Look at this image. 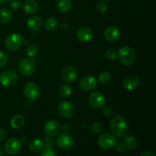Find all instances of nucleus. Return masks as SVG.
<instances>
[{
  "mask_svg": "<svg viewBox=\"0 0 156 156\" xmlns=\"http://www.w3.org/2000/svg\"><path fill=\"white\" fill-rule=\"evenodd\" d=\"M44 143L46 148H51L52 146H54V140L51 137H46L45 142Z\"/></svg>",
  "mask_w": 156,
  "mask_h": 156,
  "instance_id": "obj_36",
  "label": "nucleus"
},
{
  "mask_svg": "<svg viewBox=\"0 0 156 156\" xmlns=\"http://www.w3.org/2000/svg\"><path fill=\"white\" fill-rule=\"evenodd\" d=\"M12 14L10 10L8 9H0V23L1 24H7L12 20Z\"/></svg>",
  "mask_w": 156,
  "mask_h": 156,
  "instance_id": "obj_24",
  "label": "nucleus"
},
{
  "mask_svg": "<svg viewBox=\"0 0 156 156\" xmlns=\"http://www.w3.org/2000/svg\"><path fill=\"white\" fill-rule=\"evenodd\" d=\"M41 156H57L54 150L51 148H45L41 152Z\"/></svg>",
  "mask_w": 156,
  "mask_h": 156,
  "instance_id": "obj_34",
  "label": "nucleus"
},
{
  "mask_svg": "<svg viewBox=\"0 0 156 156\" xmlns=\"http://www.w3.org/2000/svg\"><path fill=\"white\" fill-rule=\"evenodd\" d=\"M39 9L38 3L34 0H27L23 5V10L27 15L35 14Z\"/></svg>",
  "mask_w": 156,
  "mask_h": 156,
  "instance_id": "obj_19",
  "label": "nucleus"
},
{
  "mask_svg": "<svg viewBox=\"0 0 156 156\" xmlns=\"http://www.w3.org/2000/svg\"><path fill=\"white\" fill-rule=\"evenodd\" d=\"M71 0H57L56 1V8L62 13H66L69 12L72 9Z\"/></svg>",
  "mask_w": 156,
  "mask_h": 156,
  "instance_id": "obj_20",
  "label": "nucleus"
},
{
  "mask_svg": "<svg viewBox=\"0 0 156 156\" xmlns=\"http://www.w3.org/2000/svg\"><path fill=\"white\" fill-rule=\"evenodd\" d=\"M7 137V132L5 129L0 128V142L4 141Z\"/></svg>",
  "mask_w": 156,
  "mask_h": 156,
  "instance_id": "obj_38",
  "label": "nucleus"
},
{
  "mask_svg": "<svg viewBox=\"0 0 156 156\" xmlns=\"http://www.w3.org/2000/svg\"><path fill=\"white\" fill-rule=\"evenodd\" d=\"M104 2H107V1H110V0H103Z\"/></svg>",
  "mask_w": 156,
  "mask_h": 156,
  "instance_id": "obj_44",
  "label": "nucleus"
},
{
  "mask_svg": "<svg viewBox=\"0 0 156 156\" xmlns=\"http://www.w3.org/2000/svg\"><path fill=\"white\" fill-rule=\"evenodd\" d=\"M66 156H72V155H66Z\"/></svg>",
  "mask_w": 156,
  "mask_h": 156,
  "instance_id": "obj_45",
  "label": "nucleus"
},
{
  "mask_svg": "<svg viewBox=\"0 0 156 156\" xmlns=\"http://www.w3.org/2000/svg\"><path fill=\"white\" fill-rule=\"evenodd\" d=\"M58 25H59V22L57 20L54 18H50L47 19L44 22V27L48 31H53V30H56L57 28Z\"/></svg>",
  "mask_w": 156,
  "mask_h": 156,
  "instance_id": "obj_25",
  "label": "nucleus"
},
{
  "mask_svg": "<svg viewBox=\"0 0 156 156\" xmlns=\"http://www.w3.org/2000/svg\"><path fill=\"white\" fill-rule=\"evenodd\" d=\"M24 123H25V119L22 115H15L12 117L11 120L10 124L13 129H20L24 126Z\"/></svg>",
  "mask_w": 156,
  "mask_h": 156,
  "instance_id": "obj_21",
  "label": "nucleus"
},
{
  "mask_svg": "<svg viewBox=\"0 0 156 156\" xmlns=\"http://www.w3.org/2000/svg\"><path fill=\"white\" fill-rule=\"evenodd\" d=\"M102 110H103V114H105L106 117H111L114 114V110L111 108V106H104L102 108Z\"/></svg>",
  "mask_w": 156,
  "mask_h": 156,
  "instance_id": "obj_35",
  "label": "nucleus"
},
{
  "mask_svg": "<svg viewBox=\"0 0 156 156\" xmlns=\"http://www.w3.org/2000/svg\"><path fill=\"white\" fill-rule=\"evenodd\" d=\"M120 36V30L116 26H110L104 32L105 39L108 42H114Z\"/></svg>",
  "mask_w": 156,
  "mask_h": 156,
  "instance_id": "obj_17",
  "label": "nucleus"
},
{
  "mask_svg": "<svg viewBox=\"0 0 156 156\" xmlns=\"http://www.w3.org/2000/svg\"><path fill=\"white\" fill-rule=\"evenodd\" d=\"M0 156H3V149L1 146H0Z\"/></svg>",
  "mask_w": 156,
  "mask_h": 156,
  "instance_id": "obj_43",
  "label": "nucleus"
},
{
  "mask_svg": "<svg viewBox=\"0 0 156 156\" xmlns=\"http://www.w3.org/2000/svg\"><path fill=\"white\" fill-rule=\"evenodd\" d=\"M59 27H60V28L62 29V30H67L69 26H68V24H67V23L62 22V23H60V24H59Z\"/></svg>",
  "mask_w": 156,
  "mask_h": 156,
  "instance_id": "obj_41",
  "label": "nucleus"
},
{
  "mask_svg": "<svg viewBox=\"0 0 156 156\" xmlns=\"http://www.w3.org/2000/svg\"><path fill=\"white\" fill-rule=\"evenodd\" d=\"M56 143L62 149H69L73 146V138L67 133H63L58 136Z\"/></svg>",
  "mask_w": 156,
  "mask_h": 156,
  "instance_id": "obj_14",
  "label": "nucleus"
},
{
  "mask_svg": "<svg viewBox=\"0 0 156 156\" xmlns=\"http://www.w3.org/2000/svg\"><path fill=\"white\" fill-rule=\"evenodd\" d=\"M97 85L98 83L95 78L89 75L83 76L79 81V86L81 89L85 91H93L97 88Z\"/></svg>",
  "mask_w": 156,
  "mask_h": 156,
  "instance_id": "obj_11",
  "label": "nucleus"
},
{
  "mask_svg": "<svg viewBox=\"0 0 156 156\" xmlns=\"http://www.w3.org/2000/svg\"><path fill=\"white\" fill-rule=\"evenodd\" d=\"M78 77V71L73 66H66L62 69V78L66 83H73Z\"/></svg>",
  "mask_w": 156,
  "mask_h": 156,
  "instance_id": "obj_12",
  "label": "nucleus"
},
{
  "mask_svg": "<svg viewBox=\"0 0 156 156\" xmlns=\"http://www.w3.org/2000/svg\"><path fill=\"white\" fill-rule=\"evenodd\" d=\"M91 130L94 133H100L103 130V126H102L101 123H98V122H94L91 125Z\"/></svg>",
  "mask_w": 156,
  "mask_h": 156,
  "instance_id": "obj_31",
  "label": "nucleus"
},
{
  "mask_svg": "<svg viewBox=\"0 0 156 156\" xmlns=\"http://www.w3.org/2000/svg\"><path fill=\"white\" fill-rule=\"evenodd\" d=\"M123 145L128 150H133L137 146V141L135 137L132 136H126L123 139Z\"/></svg>",
  "mask_w": 156,
  "mask_h": 156,
  "instance_id": "obj_23",
  "label": "nucleus"
},
{
  "mask_svg": "<svg viewBox=\"0 0 156 156\" xmlns=\"http://www.w3.org/2000/svg\"><path fill=\"white\" fill-rule=\"evenodd\" d=\"M24 94L29 100H36L40 97L41 89L34 82H27L24 87Z\"/></svg>",
  "mask_w": 156,
  "mask_h": 156,
  "instance_id": "obj_8",
  "label": "nucleus"
},
{
  "mask_svg": "<svg viewBox=\"0 0 156 156\" xmlns=\"http://www.w3.org/2000/svg\"><path fill=\"white\" fill-rule=\"evenodd\" d=\"M140 85V79L136 75H129L123 79V88L127 91H133L136 89Z\"/></svg>",
  "mask_w": 156,
  "mask_h": 156,
  "instance_id": "obj_13",
  "label": "nucleus"
},
{
  "mask_svg": "<svg viewBox=\"0 0 156 156\" xmlns=\"http://www.w3.org/2000/svg\"><path fill=\"white\" fill-rule=\"evenodd\" d=\"M88 102L91 107L94 109H102L106 103V99L104 94L99 91L92 92L88 97Z\"/></svg>",
  "mask_w": 156,
  "mask_h": 156,
  "instance_id": "obj_6",
  "label": "nucleus"
},
{
  "mask_svg": "<svg viewBox=\"0 0 156 156\" xmlns=\"http://www.w3.org/2000/svg\"><path fill=\"white\" fill-rule=\"evenodd\" d=\"M70 129H71V126L69 123H64L62 126H61V129L63 131V133H69V132Z\"/></svg>",
  "mask_w": 156,
  "mask_h": 156,
  "instance_id": "obj_39",
  "label": "nucleus"
},
{
  "mask_svg": "<svg viewBox=\"0 0 156 156\" xmlns=\"http://www.w3.org/2000/svg\"><path fill=\"white\" fill-rule=\"evenodd\" d=\"M95 9L98 13H105L107 11V9H108V5L105 3V2L101 1L97 3Z\"/></svg>",
  "mask_w": 156,
  "mask_h": 156,
  "instance_id": "obj_30",
  "label": "nucleus"
},
{
  "mask_svg": "<svg viewBox=\"0 0 156 156\" xmlns=\"http://www.w3.org/2000/svg\"><path fill=\"white\" fill-rule=\"evenodd\" d=\"M76 37L80 42L88 43L92 40L93 32L89 27H80L76 32Z\"/></svg>",
  "mask_w": 156,
  "mask_h": 156,
  "instance_id": "obj_16",
  "label": "nucleus"
},
{
  "mask_svg": "<svg viewBox=\"0 0 156 156\" xmlns=\"http://www.w3.org/2000/svg\"><path fill=\"white\" fill-rule=\"evenodd\" d=\"M59 94L62 97H69L72 94V88L68 84H63L59 88Z\"/></svg>",
  "mask_w": 156,
  "mask_h": 156,
  "instance_id": "obj_26",
  "label": "nucleus"
},
{
  "mask_svg": "<svg viewBox=\"0 0 156 156\" xmlns=\"http://www.w3.org/2000/svg\"><path fill=\"white\" fill-rule=\"evenodd\" d=\"M117 57L123 65L130 66L136 59V53L133 49L128 46L122 47L117 52Z\"/></svg>",
  "mask_w": 156,
  "mask_h": 156,
  "instance_id": "obj_2",
  "label": "nucleus"
},
{
  "mask_svg": "<svg viewBox=\"0 0 156 156\" xmlns=\"http://www.w3.org/2000/svg\"><path fill=\"white\" fill-rule=\"evenodd\" d=\"M21 142L15 137L9 139L5 143V151L9 155H17L21 150Z\"/></svg>",
  "mask_w": 156,
  "mask_h": 156,
  "instance_id": "obj_9",
  "label": "nucleus"
},
{
  "mask_svg": "<svg viewBox=\"0 0 156 156\" xmlns=\"http://www.w3.org/2000/svg\"><path fill=\"white\" fill-rule=\"evenodd\" d=\"M42 19L38 15H33L27 21V26L32 31H37L42 26Z\"/></svg>",
  "mask_w": 156,
  "mask_h": 156,
  "instance_id": "obj_18",
  "label": "nucleus"
},
{
  "mask_svg": "<svg viewBox=\"0 0 156 156\" xmlns=\"http://www.w3.org/2000/svg\"><path fill=\"white\" fill-rule=\"evenodd\" d=\"M26 53H27V56L31 58L36 57L38 55V53H39V49L34 44H31V45L28 46L27 47V49H26Z\"/></svg>",
  "mask_w": 156,
  "mask_h": 156,
  "instance_id": "obj_28",
  "label": "nucleus"
},
{
  "mask_svg": "<svg viewBox=\"0 0 156 156\" xmlns=\"http://www.w3.org/2000/svg\"><path fill=\"white\" fill-rule=\"evenodd\" d=\"M111 79V75L109 72L108 71H102L98 75V82L101 84H107L110 82Z\"/></svg>",
  "mask_w": 156,
  "mask_h": 156,
  "instance_id": "obj_27",
  "label": "nucleus"
},
{
  "mask_svg": "<svg viewBox=\"0 0 156 156\" xmlns=\"http://www.w3.org/2000/svg\"><path fill=\"white\" fill-rule=\"evenodd\" d=\"M44 146V141L39 140V139H35V140H32L31 143H30V150L34 153H38L43 150Z\"/></svg>",
  "mask_w": 156,
  "mask_h": 156,
  "instance_id": "obj_22",
  "label": "nucleus"
},
{
  "mask_svg": "<svg viewBox=\"0 0 156 156\" xmlns=\"http://www.w3.org/2000/svg\"><path fill=\"white\" fill-rule=\"evenodd\" d=\"M21 0H11L10 1V8L14 11H16L21 7Z\"/></svg>",
  "mask_w": 156,
  "mask_h": 156,
  "instance_id": "obj_32",
  "label": "nucleus"
},
{
  "mask_svg": "<svg viewBox=\"0 0 156 156\" xmlns=\"http://www.w3.org/2000/svg\"><path fill=\"white\" fill-rule=\"evenodd\" d=\"M140 156H155V155L152 152L146 151V152H143V153H141V155Z\"/></svg>",
  "mask_w": 156,
  "mask_h": 156,
  "instance_id": "obj_40",
  "label": "nucleus"
},
{
  "mask_svg": "<svg viewBox=\"0 0 156 156\" xmlns=\"http://www.w3.org/2000/svg\"><path fill=\"white\" fill-rule=\"evenodd\" d=\"M8 56L3 51L0 50V68L4 67L8 62Z\"/></svg>",
  "mask_w": 156,
  "mask_h": 156,
  "instance_id": "obj_33",
  "label": "nucleus"
},
{
  "mask_svg": "<svg viewBox=\"0 0 156 156\" xmlns=\"http://www.w3.org/2000/svg\"><path fill=\"white\" fill-rule=\"evenodd\" d=\"M18 70L23 76H32L36 71V62L30 58H24L18 63Z\"/></svg>",
  "mask_w": 156,
  "mask_h": 156,
  "instance_id": "obj_3",
  "label": "nucleus"
},
{
  "mask_svg": "<svg viewBox=\"0 0 156 156\" xmlns=\"http://www.w3.org/2000/svg\"><path fill=\"white\" fill-rule=\"evenodd\" d=\"M58 113L62 117L66 119L70 118L75 113V108L73 104L69 101H62L59 104L57 108Z\"/></svg>",
  "mask_w": 156,
  "mask_h": 156,
  "instance_id": "obj_7",
  "label": "nucleus"
},
{
  "mask_svg": "<svg viewBox=\"0 0 156 156\" xmlns=\"http://www.w3.org/2000/svg\"><path fill=\"white\" fill-rule=\"evenodd\" d=\"M18 81V73L12 69H7L0 74V83L5 87L14 86Z\"/></svg>",
  "mask_w": 156,
  "mask_h": 156,
  "instance_id": "obj_4",
  "label": "nucleus"
},
{
  "mask_svg": "<svg viewBox=\"0 0 156 156\" xmlns=\"http://www.w3.org/2000/svg\"><path fill=\"white\" fill-rule=\"evenodd\" d=\"M114 147H115L117 152H118V153H123L126 149V147L124 146V145L121 144V143H120V144L118 145H115Z\"/></svg>",
  "mask_w": 156,
  "mask_h": 156,
  "instance_id": "obj_37",
  "label": "nucleus"
},
{
  "mask_svg": "<svg viewBox=\"0 0 156 156\" xmlns=\"http://www.w3.org/2000/svg\"><path fill=\"white\" fill-rule=\"evenodd\" d=\"M10 2V0H0V4L1 5H7Z\"/></svg>",
  "mask_w": 156,
  "mask_h": 156,
  "instance_id": "obj_42",
  "label": "nucleus"
},
{
  "mask_svg": "<svg viewBox=\"0 0 156 156\" xmlns=\"http://www.w3.org/2000/svg\"><path fill=\"white\" fill-rule=\"evenodd\" d=\"M116 139L114 135L110 133H104L100 136L98 140V146L103 149H111L115 146Z\"/></svg>",
  "mask_w": 156,
  "mask_h": 156,
  "instance_id": "obj_10",
  "label": "nucleus"
},
{
  "mask_svg": "<svg viewBox=\"0 0 156 156\" xmlns=\"http://www.w3.org/2000/svg\"><path fill=\"white\" fill-rule=\"evenodd\" d=\"M23 45V39L18 34H11L5 40V46L11 51H17Z\"/></svg>",
  "mask_w": 156,
  "mask_h": 156,
  "instance_id": "obj_5",
  "label": "nucleus"
},
{
  "mask_svg": "<svg viewBox=\"0 0 156 156\" xmlns=\"http://www.w3.org/2000/svg\"><path fill=\"white\" fill-rule=\"evenodd\" d=\"M44 130L46 133L50 136L53 137L57 136L61 131V126L59 122L55 120H50L44 125Z\"/></svg>",
  "mask_w": 156,
  "mask_h": 156,
  "instance_id": "obj_15",
  "label": "nucleus"
},
{
  "mask_svg": "<svg viewBox=\"0 0 156 156\" xmlns=\"http://www.w3.org/2000/svg\"><path fill=\"white\" fill-rule=\"evenodd\" d=\"M110 129L114 136L124 137L128 132V123L126 118L122 116H116L111 120Z\"/></svg>",
  "mask_w": 156,
  "mask_h": 156,
  "instance_id": "obj_1",
  "label": "nucleus"
},
{
  "mask_svg": "<svg viewBox=\"0 0 156 156\" xmlns=\"http://www.w3.org/2000/svg\"><path fill=\"white\" fill-rule=\"evenodd\" d=\"M105 56L110 60H114L117 58V52L115 49L110 48L106 51Z\"/></svg>",
  "mask_w": 156,
  "mask_h": 156,
  "instance_id": "obj_29",
  "label": "nucleus"
}]
</instances>
